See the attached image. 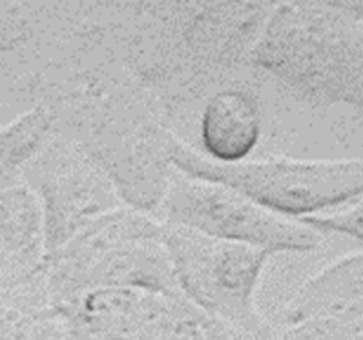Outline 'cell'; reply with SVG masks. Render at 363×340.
I'll use <instances>...</instances> for the list:
<instances>
[{
  "instance_id": "1",
  "label": "cell",
  "mask_w": 363,
  "mask_h": 340,
  "mask_svg": "<svg viewBox=\"0 0 363 340\" xmlns=\"http://www.w3.org/2000/svg\"><path fill=\"white\" fill-rule=\"evenodd\" d=\"M174 158L190 174L226 184L255 203L291 214L343 203L362 191L360 162L216 165L189 148H175Z\"/></svg>"
},
{
  "instance_id": "2",
  "label": "cell",
  "mask_w": 363,
  "mask_h": 340,
  "mask_svg": "<svg viewBox=\"0 0 363 340\" xmlns=\"http://www.w3.org/2000/svg\"><path fill=\"white\" fill-rule=\"evenodd\" d=\"M260 133V114L255 99L243 92H221L206 107L202 141L216 160L240 162L253 150Z\"/></svg>"
},
{
  "instance_id": "3",
  "label": "cell",
  "mask_w": 363,
  "mask_h": 340,
  "mask_svg": "<svg viewBox=\"0 0 363 340\" xmlns=\"http://www.w3.org/2000/svg\"><path fill=\"white\" fill-rule=\"evenodd\" d=\"M46 128V114L34 111L14 126L0 133V174L31 152Z\"/></svg>"
}]
</instances>
